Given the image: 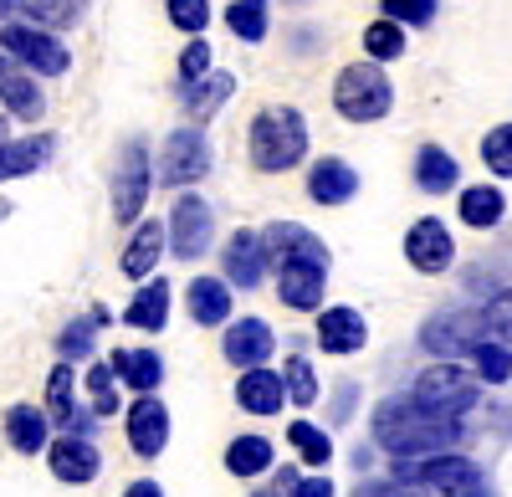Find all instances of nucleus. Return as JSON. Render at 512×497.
Masks as SVG:
<instances>
[{
    "mask_svg": "<svg viewBox=\"0 0 512 497\" xmlns=\"http://www.w3.org/2000/svg\"><path fill=\"white\" fill-rule=\"evenodd\" d=\"M93 334H98V318H72L62 334H57V354H62L67 364L88 359V354H93Z\"/></svg>",
    "mask_w": 512,
    "mask_h": 497,
    "instance_id": "nucleus-40",
    "label": "nucleus"
},
{
    "mask_svg": "<svg viewBox=\"0 0 512 497\" xmlns=\"http://www.w3.org/2000/svg\"><path fill=\"white\" fill-rule=\"evenodd\" d=\"M282 380H287V400L318 405V369H313L308 359H287V364H282Z\"/></svg>",
    "mask_w": 512,
    "mask_h": 497,
    "instance_id": "nucleus-41",
    "label": "nucleus"
},
{
    "mask_svg": "<svg viewBox=\"0 0 512 497\" xmlns=\"http://www.w3.org/2000/svg\"><path fill=\"white\" fill-rule=\"evenodd\" d=\"M482 164L497 180H512V123H497L482 134Z\"/></svg>",
    "mask_w": 512,
    "mask_h": 497,
    "instance_id": "nucleus-38",
    "label": "nucleus"
},
{
    "mask_svg": "<svg viewBox=\"0 0 512 497\" xmlns=\"http://www.w3.org/2000/svg\"><path fill=\"white\" fill-rule=\"evenodd\" d=\"M11 11H21V0H0V21H6Z\"/></svg>",
    "mask_w": 512,
    "mask_h": 497,
    "instance_id": "nucleus-50",
    "label": "nucleus"
},
{
    "mask_svg": "<svg viewBox=\"0 0 512 497\" xmlns=\"http://www.w3.org/2000/svg\"><path fill=\"white\" fill-rule=\"evenodd\" d=\"M185 308L195 328H221L231 318V282L226 277H195L185 287Z\"/></svg>",
    "mask_w": 512,
    "mask_h": 497,
    "instance_id": "nucleus-23",
    "label": "nucleus"
},
{
    "mask_svg": "<svg viewBox=\"0 0 512 497\" xmlns=\"http://www.w3.org/2000/svg\"><path fill=\"white\" fill-rule=\"evenodd\" d=\"M267 241L262 231H236L226 246H221V267H226V282L241 287V293H251V287H262L267 277Z\"/></svg>",
    "mask_w": 512,
    "mask_h": 497,
    "instance_id": "nucleus-14",
    "label": "nucleus"
},
{
    "mask_svg": "<svg viewBox=\"0 0 512 497\" xmlns=\"http://www.w3.org/2000/svg\"><path fill=\"white\" fill-rule=\"evenodd\" d=\"M47 410H52V426H62V431H72V436H93L98 410L77 400V375H72L67 359L47 375Z\"/></svg>",
    "mask_w": 512,
    "mask_h": 497,
    "instance_id": "nucleus-13",
    "label": "nucleus"
},
{
    "mask_svg": "<svg viewBox=\"0 0 512 497\" xmlns=\"http://www.w3.org/2000/svg\"><path fill=\"white\" fill-rule=\"evenodd\" d=\"M0 103H6L11 118H26V123H36L41 113H47V98H41L31 72H21V67H11L6 77H0Z\"/></svg>",
    "mask_w": 512,
    "mask_h": 497,
    "instance_id": "nucleus-31",
    "label": "nucleus"
},
{
    "mask_svg": "<svg viewBox=\"0 0 512 497\" xmlns=\"http://www.w3.org/2000/svg\"><path fill=\"white\" fill-rule=\"evenodd\" d=\"M333 108L349 123H379L395 108V82L384 77V62H349L333 77Z\"/></svg>",
    "mask_w": 512,
    "mask_h": 497,
    "instance_id": "nucleus-3",
    "label": "nucleus"
},
{
    "mask_svg": "<svg viewBox=\"0 0 512 497\" xmlns=\"http://www.w3.org/2000/svg\"><path fill=\"white\" fill-rule=\"evenodd\" d=\"M6 139H11V134H6V118H0V144H6Z\"/></svg>",
    "mask_w": 512,
    "mask_h": 497,
    "instance_id": "nucleus-52",
    "label": "nucleus"
},
{
    "mask_svg": "<svg viewBox=\"0 0 512 497\" xmlns=\"http://www.w3.org/2000/svg\"><path fill=\"white\" fill-rule=\"evenodd\" d=\"M149 185H154V164H149V144L144 139H128L118 149V164H113V221H139L144 200H149Z\"/></svg>",
    "mask_w": 512,
    "mask_h": 497,
    "instance_id": "nucleus-8",
    "label": "nucleus"
},
{
    "mask_svg": "<svg viewBox=\"0 0 512 497\" xmlns=\"http://www.w3.org/2000/svg\"><path fill=\"white\" fill-rule=\"evenodd\" d=\"M466 359H472L482 385H507L512 380V344H502V339H482Z\"/></svg>",
    "mask_w": 512,
    "mask_h": 497,
    "instance_id": "nucleus-35",
    "label": "nucleus"
},
{
    "mask_svg": "<svg viewBox=\"0 0 512 497\" xmlns=\"http://www.w3.org/2000/svg\"><path fill=\"white\" fill-rule=\"evenodd\" d=\"M482 318H487V334H492V339L512 344V287H502V293H492V298H487Z\"/></svg>",
    "mask_w": 512,
    "mask_h": 497,
    "instance_id": "nucleus-44",
    "label": "nucleus"
},
{
    "mask_svg": "<svg viewBox=\"0 0 512 497\" xmlns=\"http://www.w3.org/2000/svg\"><path fill=\"white\" fill-rule=\"evenodd\" d=\"M6 441L21 457H36V451L52 446V410L47 405H11L6 410Z\"/></svg>",
    "mask_w": 512,
    "mask_h": 497,
    "instance_id": "nucleus-22",
    "label": "nucleus"
},
{
    "mask_svg": "<svg viewBox=\"0 0 512 497\" xmlns=\"http://www.w3.org/2000/svg\"><path fill=\"white\" fill-rule=\"evenodd\" d=\"M369 431H374V441L390 451V457H410V462L461 446V416H446V410L425 405L415 390H410V395L379 400Z\"/></svg>",
    "mask_w": 512,
    "mask_h": 497,
    "instance_id": "nucleus-1",
    "label": "nucleus"
},
{
    "mask_svg": "<svg viewBox=\"0 0 512 497\" xmlns=\"http://www.w3.org/2000/svg\"><path fill=\"white\" fill-rule=\"evenodd\" d=\"M262 241H267V257L282 267V262H318V267H328V246L308 231V226H297V221H272L267 231H262Z\"/></svg>",
    "mask_w": 512,
    "mask_h": 497,
    "instance_id": "nucleus-17",
    "label": "nucleus"
},
{
    "mask_svg": "<svg viewBox=\"0 0 512 497\" xmlns=\"http://www.w3.org/2000/svg\"><path fill=\"white\" fill-rule=\"evenodd\" d=\"M47 159H52V139L47 134H36V139H6V144H0V180L36 175Z\"/></svg>",
    "mask_w": 512,
    "mask_h": 497,
    "instance_id": "nucleus-30",
    "label": "nucleus"
},
{
    "mask_svg": "<svg viewBox=\"0 0 512 497\" xmlns=\"http://www.w3.org/2000/svg\"><path fill=\"white\" fill-rule=\"evenodd\" d=\"M272 349H277V334H272L262 318H236V323L226 328V339H221V354H226V364H236V369L267 364Z\"/></svg>",
    "mask_w": 512,
    "mask_h": 497,
    "instance_id": "nucleus-18",
    "label": "nucleus"
},
{
    "mask_svg": "<svg viewBox=\"0 0 512 497\" xmlns=\"http://www.w3.org/2000/svg\"><path fill=\"white\" fill-rule=\"evenodd\" d=\"M0 52H11L36 77H62L72 67L67 41H57L47 26H36V21H11L6 31H0Z\"/></svg>",
    "mask_w": 512,
    "mask_h": 497,
    "instance_id": "nucleus-5",
    "label": "nucleus"
},
{
    "mask_svg": "<svg viewBox=\"0 0 512 497\" xmlns=\"http://www.w3.org/2000/svg\"><path fill=\"white\" fill-rule=\"evenodd\" d=\"M0 216H6V200H0Z\"/></svg>",
    "mask_w": 512,
    "mask_h": 497,
    "instance_id": "nucleus-54",
    "label": "nucleus"
},
{
    "mask_svg": "<svg viewBox=\"0 0 512 497\" xmlns=\"http://www.w3.org/2000/svg\"><path fill=\"white\" fill-rule=\"evenodd\" d=\"M328 267L318 262H282L277 267V298L292 308V313H318L323 293H328Z\"/></svg>",
    "mask_w": 512,
    "mask_h": 497,
    "instance_id": "nucleus-16",
    "label": "nucleus"
},
{
    "mask_svg": "<svg viewBox=\"0 0 512 497\" xmlns=\"http://www.w3.org/2000/svg\"><path fill=\"white\" fill-rule=\"evenodd\" d=\"M308 195L318 205H349L359 195V170L328 154V159H318L313 170H308Z\"/></svg>",
    "mask_w": 512,
    "mask_h": 497,
    "instance_id": "nucleus-25",
    "label": "nucleus"
},
{
    "mask_svg": "<svg viewBox=\"0 0 512 497\" xmlns=\"http://www.w3.org/2000/svg\"><path fill=\"white\" fill-rule=\"evenodd\" d=\"M210 164H216V154H210V139L200 134V123H195V129H175V134L164 139V149H159L154 185L185 190V185H195V180L210 175Z\"/></svg>",
    "mask_w": 512,
    "mask_h": 497,
    "instance_id": "nucleus-6",
    "label": "nucleus"
},
{
    "mask_svg": "<svg viewBox=\"0 0 512 497\" xmlns=\"http://www.w3.org/2000/svg\"><path fill=\"white\" fill-rule=\"evenodd\" d=\"M246 149H251V164L262 175H287L308 159V123L297 108L277 103V108H262L251 118V134H246Z\"/></svg>",
    "mask_w": 512,
    "mask_h": 497,
    "instance_id": "nucleus-2",
    "label": "nucleus"
},
{
    "mask_svg": "<svg viewBox=\"0 0 512 497\" xmlns=\"http://www.w3.org/2000/svg\"><path fill=\"white\" fill-rule=\"evenodd\" d=\"M118 369H113V359H103V364H93L88 369V400H93V410H98V421L103 416H113V410H123V400H118Z\"/></svg>",
    "mask_w": 512,
    "mask_h": 497,
    "instance_id": "nucleus-37",
    "label": "nucleus"
},
{
    "mask_svg": "<svg viewBox=\"0 0 512 497\" xmlns=\"http://www.w3.org/2000/svg\"><path fill=\"white\" fill-rule=\"evenodd\" d=\"M113 369H118V380L139 395L159 390V380H164V359L154 349H113Z\"/></svg>",
    "mask_w": 512,
    "mask_h": 497,
    "instance_id": "nucleus-29",
    "label": "nucleus"
},
{
    "mask_svg": "<svg viewBox=\"0 0 512 497\" xmlns=\"http://www.w3.org/2000/svg\"><path fill=\"white\" fill-rule=\"evenodd\" d=\"M405 262L425 277H441L451 262H456V241L446 231L441 216H420L410 231H405Z\"/></svg>",
    "mask_w": 512,
    "mask_h": 497,
    "instance_id": "nucleus-11",
    "label": "nucleus"
},
{
    "mask_svg": "<svg viewBox=\"0 0 512 497\" xmlns=\"http://www.w3.org/2000/svg\"><path fill=\"white\" fill-rule=\"evenodd\" d=\"M251 497H272V492H251Z\"/></svg>",
    "mask_w": 512,
    "mask_h": 497,
    "instance_id": "nucleus-53",
    "label": "nucleus"
},
{
    "mask_svg": "<svg viewBox=\"0 0 512 497\" xmlns=\"http://www.w3.org/2000/svg\"><path fill=\"white\" fill-rule=\"evenodd\" d=\"M287 446H292L308 467H328V462H333V436H328L323 426H313V421H292V426H287Z\"/></svg>",
    "mask_w": 512,
    "mask_h": 497,
    "instance_id": "nucleus-34",
    "label": "nucleus"
},
{
    "mask_svg": "<svg viewBox=\"0 0 512 497\" xmlns=\"http://www.w3.org/2000/svg\"><path fill=\"white\" fill-rule=\"evenodd\" d=\"M210 241H216V211H210V200L185 190L175 200V211H169V252L180 262H195L210 252Z\"/></svg>",
    "mask_w": 512,
    "mask_h": 497,
    "instance_id": "nucleus-10",
    "label": "nucleus"
},
{
    "mask_svg": "<svg viewBox=\"0 0 512 497\" xmlns=\"http://www.w3.org/2000/svg\"><path fill=\"white\" fill-rule=\"evenodd\" d=\"M169 303H175L169 282H164V277H144V287H139V293L128 298V308H123V323L139 328V334H159V328L169 323Z\"/></svg>",
    "mask_w": 512,
    "mask_h": 497,
    "instance_id": "nucleus-24",
    "label": "nucleus"
},
{
    "mask_svg": "<svg viewBox=\"0 0 512 497\" xmlns=\"http://www.w3.org/2000/svg\"><path fill=\"white\" fill-rule=\"evenodd\" d=\"M415 185H420L425 195H451V190L461 185V164H456V154L441 149V144H425V149L415 154Z\"/></svg>",
    "mask_w": 512,
    "mask_h": 497,
    "instance_id": "nucleus-27",
    "label": "nucleus"
},
{
    "mask_svg": "<svg viewBox=\"0 0 512 497\" xmlns=\"http://www.w3.org/2000/svg\"><path fill=\"white\" fill-rule=\"evenodd\" d=\"M395 477L400 482H420L441 497H492L487 492V477L472 457H461V451H436V457H395Z\"/></svg>",
    "mask_w": 512,
    "mask_h": 497,
    "instance_id": "nucleus-4",
    "label": "nucleus"
},
{
    "mask_svg": "<svg viewBox=\"0 0 512 497\" xmlns=\"http://www.w3.org/2000/svg\"><path fill=\"white\" fill-rule=\"evenodd\" d=\"M164 11H169V21H175L180 31H190V36H200L210 26V0H164Z\"/></svg>",
    "mask_w": 512,
    "mask_h": 497,
    "instance_id": "nucleus-43",
    "label": "nucleus"
},
{
    "mask_svg": "<svg viewBox=\"0 0 512 497\" xmlns=\"http://www.w3.org/2000/svg\"><path fill=\"white\" fill-rule=\"evenodd\" d=\"M226 26H231V36H236V41H267L272 6H267V0H231Z\"/></svg>",
    "mask_w": 512,
    "mask_h": 497,
    "instance_id": "nucleus-33",
    "label": "nucleus"
},
{
    "mask_svg": "<svg viewBox=\"0 0 512 497\" xmlns=\"http://www.w3.org/2000/svg\"><path fill=\"white\" fill-rule=\"evenodd\" d=\"M456 216L472 226V231H492V226H502V216H507V195H502L497 185H466Z\"/></svg>",
    "mask_w": 512,
    "mask_h": 497,
    "instance_id": "nucleus-28",
    "label": "nucleus"
},
{
    "mask_svg": "<svg viewBox=\"0 0 512 497\" xmlns=\"http://www.w3.org/2000/svg\"><path fill=\"white\" fill-rule=\"evenodd\" d=\"M47 462H52V477H57V482H72V487L93 482L98 467H103L93 436H72V431H62V436L47 446Z\"/></svg>",
    "mask_w": 512,
    "mask_h": 497,
    "instance_id": "nucleus-15",
    "label": "nucleus"
},
{
    "mask_svg": "<svg viewBox=\"0 0 512 497\" xmlns=\"http://www.w3.org/2000/svg\"><path fill=\"white\" fill-rule=\"evenodd\" d=\"M354 497H425V492H420V482H400L395 477V482H364Z\"/></svg>",
    "mask_w": 512,
    "mask_h": 497,
    "instance_id": "nucleus-46",
    "label": "nucleus"
},
{
    "mask_svg": "<svg viewBox=\"0 0 512 497\" xmlns=\"http://www.w3.org/2000/svg\"><path fill=\"white\" fill-rule=\"evenodd\" d=\"M482 339H487V318L472 313V308H446V313H436L431 323L420 328L425 354H436V359H461V354H472Z\"/></svg>",
    "mask_w": 512,
    "mask_h": 497,
    "instance_id": "nucleus-9",
    "label": "nucleus"
},
{
    "mask_svg": "<svg viewBox=\"0 0 512 497\" xmlns=\"http://www.w3.org/2000/svg\"><path fill=\"white\" fill-rule=\"evenodd\" d=\"M287 497H338V487H333L328 477H303V482H297Z\"/></svg>",
    "mask_w": 512,
    "mask_h": 497,
    "instance_id": "nucleus-47",
    "label": "nucleus"
},
{
    "mask_svg": "<svg viewBox=\"0 0 512 497\" xmlns=\"http://www.w3.org/2000/svg\"><path fill=\"white\" fill-rule=\"evenodd\" d=\"M282 400H287V380L277 375V369L251 364L246 375L236 380V405L246 410V416H277Z\"/></svg>",
    "mask_w": 512,
    "mask_h": 497,
    "instance_id": "nucleus-21",
    "label": "nucleus"
},
{
    "mask_svg": "<svg viewBox=\"0 0 512 497\" xmlns=\"http://www.w3.org/2000/svg\"><path fill=\"white\" fill-rule=\"evenodd\" d=\"M379 11L405 21V26H431L436 11H441V0H379Z\"/></svg>",
    "mask_w": 512,
    "mask_h": 497,
    "instance_id": "nucleus-42",
    "label": "nucleus"
},
{
    "mask_svg": "<svg viewBox=\"0 0 512 497\" xmlns=\"http://www.w3.org/2000/svg\"><path fill=\"white\" fill-rule=\"evenodd\" d=\"M369 344V323L359 308H323L318 313V349L323 354H359Z\"/></svg>",
    "mask_w": 512,
    "mask_h": 497,
    "instance_id": "nucleus-19",
    "label": "nucleus"
},
{
    "mask_svg": "<svg viewBox=\"0 0 512 497\" xmlns=\"http://www.w3.org/2000/svg\"><path fill=\"white\" fill-rule=\"evenodd\" d=\"M354 395H359L354 385H344V390L333 395V421H349V416H354Z\"/></svg>",
    "mask_w": 512,
    "mask_h": 497,
    "instance_id": "nucleus-48",
    "label": "nucleus"
},
{
    "mask_svg": "<svg viewBox=\"0 0 512 497\" xmlns=\"http://www.w3.org/2000/svg\"><path fill=\"white\" fill-rule=\"evenodd\" d=\"M164 246H169V226L139 221L134 236H128V246H123V257H118V272L134 277V282L154 277V267H159V257H164Z\"/></svg>",
    "mask_w": 512,
    "mask_h": 497,
    "instance_id": "nucleus-20",
    "label": "nucleus"
},
{
    "mask_svg": "<svg viewBox=\"0 0 512 497\" xmlns=\"http://www.w3.org/2000/svg\"><path fill=\"white\" fill-rule=\"evenodd\" d=\"M415 395L425 405L446 410V416H466V410H477V400H482V380H477V369H461L456 359H436L415 380Z\"/></svg>",
    "mask_w": 512,
    "mask_h": 497,
    "instance_id": "nucleus-7",
    "label": "nucleus"
},
{
    "mask_svg": "<svg viewBox=\"0 0 512 497\" xmlns=\"http://www.w3.org/2000/svg\"><path fill=\"white\" fill-rule=\"evenodd\" d=\"M21 11L36 26H77L82 21V0H21Z\"/></svg>",
    "mask_w": 512,
    "mask_h": 497,
    "instance_id": "nucleus-39",
    "label": "nucleus"
},
{
    "mask_svg": "<svg viewBox=\"0 0 512 497\" xmlns=\"http://www.w3.org/2000/svg\"><path fill=\"white\" fill-rule=\"evenodd\" d=\"M123 497H164V487L144 477V482H128V492H123Z\"/></svg>",
    "mask_w": 512,
    "mask_h": 497,
    "instance_id": "nucleus-49",
    "label": "nucleus"
},
{
    "mask_svg": "<svg viewBox=\"0 0 512 497\" xmlns=\"http://www.w3.org/2000/svg\"><path fill=\"white\" fill-rule=\"evenodd\" d=\"M11 62H16L11 52H0V77H6V72H11Z\"/></svg>",
    "mask_w": 512,
    "mask_h": 497,
    "instance_id": "nucleus-51",
    "label": "nucleus"
},
{
    "mask_svg": "<svg viewBox=\"0 0 512 497\" xmlns=\"http://www.w3.org/2000/svg\"><path fill=\"white\" fill-rule=\"evenodd\" d=\"M277 462V446L267 436H236L226 446V472L231 477H256V472H267Z\"/></svg>",
    "mask_w": 512,
    "mask_h": 497,
    "instance_id": "nucleus-32",
    "label": "nucleus"
},
{
    "mask_svg": "<svg viewBox=\"0 0 512 497\" xmlns=\"http://www.w3.org/2000/svg\"><path fill=\"white\" fill-rule=\"evenodd\" d=\"M364 52H369L374 62H395V57H405V21H395V16L369 21V26H364Z\"/></svg>",
    "mask_w": 512,
    "mask_h": 497,
    "instance_id": "nucleus-36",
    "label": "nucleus"
},
{
    "mask_svg": "<svg viewBox=\"0 0 512 497\" xmlns=\"http://www.w3.org/2000/svg\"><path fill=\"white\" fill-rule=\"evenodd\" d=\"M210 72V41H190V47L180 52V82H195V77H205Z\"/></svg>",
    "mask_w": 512,
    "mask_h": 497,
    "instance_id": "nucleus-45",
    "label": "nucleus"
},
{
    "mask_svg": "<svg viewBox=\"0 0 512 497\" xmlns=\"http://www.w3.org/2000/svg\"><path fill=\"white\" fill-rule=\"evenodd\" d=\"M123 431H128V446H134V457L154 462L159 451L169 446V405H164L154 390L139 395L134 405L123 410Z\"/></svg>",
    "mask_w": 512,
    "mask_h": 497,
    "instance_id": "nucleus-12",
    "label": "nucleus"
},
{
    "mask_svg": "<svg viewBox=\"0 0 512 497\" xmlns=\"http://www.w3.org/2000/svg\"><path fill=\"white\" fill-rule=\"evenodd\" d=\"M231 93H236V77H231V72H205V77H195V82H180V103H185V113H190L195 123L216 118V108H221Z\"/></svg>",
    "mask_w": 512,
    "mask_h": 497,
    "instance_id": "nucleus-26",
    "label": "nucleus"
}]
</instances>
